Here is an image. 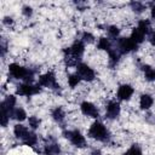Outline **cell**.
Instances as JSON below:
<instances>
[{
  "label": "cell",
  "mask_w": 155,
  "mask_h": 155,
  "mask_svg": "<svg viewBox=\"0 0 155 155\" xmlns=\"http://www.w3.org/2000/svg\"><path fill=\"white\" fill-rule=\"evenodd\" d=\"M145 34L142 31V30H139L137 27L136 28H133V30L131 31V39L137 44V45H140V44H143L144 42V40H145Z\"/></svg>",
  "instance_id": "obj_16"
},
{
  "label": "cell",
  "mask_w": 155,
  "mask_h": 155,
  "mask_svg": "<svg viewBox=\"0 0 155 155\" xmlns=\"http://www.w3.org/2000/svg\"><path fill=\"white\" fill-rule=\"evenodd\" d=\"M125 155H143V151H142V149H140L139 145L133 144V145H131V147L126 150Z\"/></svg>",
  "instance_id": "obj_26"
},
{
  "label": "cell",
  "mask_w": 155,
  "mask_h": 155,
  "mask_svg": "<svg viewBox=\"0 0 155 155\" xmlns=\"http://www.w3.org/2000/svg\"><path fill=\"white\" fill-rule=\"evenodd\" d=\"M80 110L81 113L87 116V117H92V119H97L99 116V111H98V108L92 103V102H88V101H84L81 104H80Z\"/></svg>",
  "instance_id": "obj_9"
},
{
  "label": "cell",
  "mask_w": 155,
  "mask_h": 155,
  "mask_svg": "<svg viewBox=\"0 0 155 155\" xmlns=\"http://www.w3.org/2000/svg\"><path fill=\"white\" fill-rule=\"evenodd\" d=\"M27 116H28L27 111L21 107H16L13 110H11V119H13V120H16L18 122H22V121L27 120L28 119Z\"/></svg>",
  "instance_id": "obj_13"
},
{
  "label": "cell",
  "mask_w": 155,
  "mask_h": 155,
  "mask_svg": "<svg viewBox=\"0 0 155 155\" xmlns=\"http://www.w3.org/2000/svg\"><path fill=\"white\" fill-rule=\"evenodd\" d=\"M22 13H23L24 17L29 18V17H31V15H33V8H31L30 6H23V8H22Z\"/></svg>",
  "instance_id": "obj_29"
},
{
  "label": "cell",
  "mask_w": 155,
  "mask_h": 155,
  "mask_svg": "<svg viewBox=\"0 0 155 155\" xmlns=\"http://www.w3.org/2000/svg\"><path fill=\"white\" fill-rule=\"evenodd\" d=\"M139 45H137L131 38H119L116 40V50L121 53V54H125V53H130L132 51H136L138 48Z\"/></svg>",
  "instance_id": "obj_6"
},
{
  "label": "cell",
  "mask_w": 155,
  "mask_h": 155,
  "mask_svg": "<svg viewBox=\"0 0 155 155\" xmlns=\"http://www.w3.org/2000/svg\"><path fill=\"white\" fill-rule=\"evenodd\" d=\"M143 73H144V79L148 82H154L155 81V68L150 65H143Z\"/></svg>",
  "instance_id": "obj_20"
},
{
  "label": "cell",
  "mask_w": 155,
  "mask_h": 155,
  "mask_svg": "<svg viewBox=\"0 0 155 155\" xmlns=\"http://www.w3.org/2000/svg\"><path fill=\"white\" fill-rule=\"evenodd\" d=\"M51 116H52V119H53L56 122L61 124V122H63V120L65 119V111L63 110L62 107H56V108L52 110Z\"/></svg>",
  "instance_id": "obj_19"
},
{
  "label": "cell",
  "mask_w": 155,
  "mask_h": 155,
  "mask_svg": "<svg viewBox=\"0 0 155 155\" xmlns=\"http://www.w3.org/2000/svg\"><path fill=\"white\" fill-rule=\"evenodd\" d=\"M148 41L151 46L155 47V30H151L149 34H148Z\"/></svg>",
  "instance_id": "obj_30"
},
{
  "label": "cell",
  "mask_w": 155,
  "mask_h": 155,
  "mask_svg": "<svg viewBox=\"0 0 155 155\" xmlns=\"http://www.w3.org/2000/svg\"><path fill=\"white\" fill-rule=\"evenodd\" d=\"M38 142H39L38 134H36L35 132L30 131V132L28 133V136L24 138V140H23V144H25V145H28V147H35V145L38 144Z\"/></svg>",
  "instance_id": "obj_22"
},
{
  "label": "cell",
  "mask_w": 155,
  "mask_h": 155,
  "mask_svg": "<svg viewBox=\"0 0 155 155\" xmlns=\"http://www.w3.org/2000/svg\"><path fill=\"white\" fill-rule=\"evenodd\" d=\"M38 85L40 87H46V88H58L59 85L57 82V78L56 74L53 71H46L44 74H41L38 78Z\"/></svg>",
  "instance_id": "obj_5"
},
{
  "label": "cell",
  "mask_w": 155,
  "mask_h": 155,
  "mask_svg": "<svg viewBox=\"0 0 155 155\" xmlns=\"http://www.w3.org/2000/svg\"><path fill=\"white\" fill-rule=\"evenodd\" d=\"M41 91V87L36 84H28V82H22L16 87V94L22 96V97H31L35 94H39Z\"/></svg>",
  "instance_id": "obj_4"
},
{
  "label": "cell",
  "mask_w": 155,
  "mask_h": 155,
  "mask_svg": "<svg viewBox=\"0 0 155 155\" xmlns=\"http://www.w3.org/2000/svg\"><path fill=\"white\" fill-rule=\"evenodd\" d=\"M121 113V107L117 101H109L105 107V117L113 120L116 119Z\"/></svg>",
  "instance_id": "obj_10"
},
{
  "label": "cell",
  "mask_w": 155,
  "mask_h": 155,
  "mask_svg": "<svg viewBox=\"0 0 155 155\" xmlns=\"http://www.w3.org/2000/svg\"><path fill=\"white\" fill-rule=\"evenodd\" d=\"M120 58H121V53L116 48H113L108 52V61H109L110 67H115L119 63Z\"/></svg>",
  "instance_id": "obj_18"
},
{
  "label": "cell",
  "mask_w": 155,
  "mask_h": 155,
  "mask_svg": "<svg viewBox=\"0 0 155 155\" xmlns=\"http://www.w3.org/2000/svg\"><path fill=\"white\" fill-rule=\"evenodd\" d=\"M150 16H151L153 19H155V5H153L151 8H150Z\"/></svg>",
  "instance_id": "obj_31"
},
{
  "label": "cell",
  "mask_w": 155,
  "mask_h": 155,
  "mask_svg": "<svg viewBox=\"0 0 155 155\" xmlns=\"http://www.w3.org/2000/svg\"><path fill=\"white\" fill-rule=\"evenodd\" d=\"M30 132V130L27 127V126H24V125H22V124H16L15 126H13V134H15V137L17 138V139H19V140H24V138L28 136V133Z\"/></svg>",
  "instance_id": "obj_11"
},
{
  "label": "cell",
  "mask_w": 155,
  "mask_h": 155,
  "mask_svg": "<svg viewBox=\"0 0 155 155\" xmlns=\"http://www.w3.org/2000/svg\"><path fill=\"white\" fill-rule=\"evenodd\" d=\"M154 104V98L149 93H143L139 97V108L142 110H149Z\"/></svg>",
  "instance_id": "obj_12"
},
{
  "label": "cell",
  "mask_w": 155,
  "mask_h": 155,
  "mask_svg": "<svg viewBox=\"0 0 155 155\" xmlns=\"http://www.w3.org/2000/svg\"><path fill=\"white\" fill-rule=\"evenodd\" d=\"M97 48L101 51H105V52H109L110 50H113V45H111L110 39L107 36H101L97 41Z\"/></svg>",
  "instance_id": "obj_14"
},
{
  "label": "cell",
  "mask_w": 155,
  "mask_h": 155,
  "mask_svg": "<svg viewBox=\"0 0 155 155\" xmlns=\"http://www.w3.org/2000/svg\"><path fill=\"white\" fill-rule=\"evenodd\" d=\"M0 122H1V126L2 127H6L8 124H10V120H11V111L8 109H6L5 107L0 105Z\"/></svg>",
  "instance_id": "obj_17"
},
{
  "label": "cell",
  "mask_w": 155,
  "mask_h": 155,
  "mask_svg": "<svg viewBox=\"0 0 155 155\" xmlns=\"http://www.w3.org/2000/svg\"><path fill=\"white\" fill-rule=\"evenodd\" d=\"M75 70H76V74L81 78V80L86 82H92L96 79V71L93 70V68H91L88 64L84 62H79L75 65Z\"/></svg>",
  "instance_id": "obj_3"
},
{
  "label": "cell",
  "mask_w": 155,
  "mask_h": 155,
  "mask_svg": "<svg viewBox=\"0 0 155 155\" xmlns=\"http://www.w3.org/2000/svg\"><path fill=\"white\" fill-rule=\"evenodd\" d=\"M16 104H17V97L15 94H7L5 97V99L1 102L0 105L5 107L6 109H8L11 111V110H13L16 108Z\"/></svg>",
  "instance_id": "obj_15"
},
{
  "label": "cell",
  "mask_w": 155,
  "mask_h": 155,
  "mask_svg": "<svg viewBox=\"0 0 155 155\" xmlns=\"http://www.w3.org/2000/svg\"><path fill=\"white\" fill-rule=\"evenodd\" d=\"M7 70H8V74L11 78H13L16 80H23V82L33 84L34 71L31 69L25 68V67L21 65L19 63H10Z\"/></svg>",
  "instance_id": "obj_1"
},
{
  "label": "cell",
  "mask_w": 155,
  "mask_h": 155,
  "mask_svg": "<svg viewBox=\"0 0 155 155\" xmlns=\"http://www.w3.org/2000/svg\"><path fill=\"white\" fill-rule=\"evenodd\" d=\"M137 28L139 30H142L145 35H148L151 31V24H150V22L148 19H140L138 22V24H137Z\"/></svg>",
  "instance_id": "obj_24"
},
{
  "label": "cell",
  "mask_w": 155,
  "mask_h": 155,
  "mask_svg": "<svg viewBox=\"0 0 155 155\" xmlns=\"http://www.w3.org/2000/svg\"><path fill=\"white\" fill-rule=\"evenodd\" d=\"M67 81H68V85H69L70 88H75L76 86L80 85V82H81L82 80H81V78H80L76 73H73V74H69V75H68Z\"/></svg>",
  "instance_id": "obj_23"
},
{
  "label": "cell",
  "mask_w": 155,
  "mask_h": 155,
  "mask_svg": "<svg viewBox=\"0 0 155 155\" xmlns=\"http://www.w3.org/2000/svg\"><path fill=\"white\" fill-rule=\"evenodd\" d=\"M107 33H108V38L113 39V40H117L120 36V28L117 25H109L107 28Z\"/></svg>",
  "instance_id": "obj_25"
},
{
  "label": "cell",
  "mask_w": 155,
  "mask_h": 155,
  "mask_svg": "<svg viewBox=\"0 0 155 155\" xmlns=\"http://www.w3.org/2000/svg\"><path fill=\"white\" fill-rule=\"evenodd\" d=\"M44 153L45 155H59L61 148L57 143H50L44 147Z\"/></svg>",
  "instance_id": "obj_21"
},
{
  "label": "cell",
  "mask_w": 155,
  "mask_h": 155,
  "mask_svg": "<svg viewBox=\"0 0 155 155\" xmlns=\"http://www.w3.org/2000/svg\"><path fill=\"white\" fill-rule=\"evenodd\" d=\"M65 137L76 148H84L86 145V138L79 130H71L65 132Z\"/></svg>",
  "instance_id": "obj_7"
},
{
  "label": "cell",
  "mask_w": 155,
  "mask_h": 155,
  "mask_svg": "<svg viewBox=\"0 0 155 155\" xmlns=\"http://www.w3.org/2000/svg\"><path fill=\"white\" fill-rule=\"evenodd\" d=\"M81 41L84 44H92L94 42V35L90 31H84L81 35Z\"/></svg>",
  "instance_id": "obj_28"
},
{
  "label": "cell",
  "mask_w": 155,
  "mask_h": 155,
  "mask_svg": "<svg viewBox=\"0 0 155 155\" xmlns=\"http://www.w3.org/2000/svg\"><path fill=\"white\" fill-rule=\"evenodd\" d=\"M40 124H41V121H40L39 117H36V116H29L28 117V125H29V127L31 130L39 128L40 127Z\"/></svg>",
  "instance_id": "obj_27"
},
{
  "label": "cell",
  "mask_w": 155,
  "mask_h": 155,
  "mask_svg": "<svg viewBox=\"0 0 155 155\" xmlns=\"http://www.w3.org/2000/svg\"><path fill=\"white\" fill-rule=\"evenodd\" d=\"M133 93H134V87L133 86H131L130 84H122L117 87L116 97L121 102H127L132 98Z\"/></svg>",
  "instance_id": "obj_8"
},
{
  "label": "cell",
  "mask_w": 155,
  "mask_h": 155,
  "mask_svg": "<svg viewBox=\"0 0 155 155\" xmlns=\"http://www.w3.org/2000/svg\"><path fill=\"white\" fill-rule=\"evenodd\" d=\"M87 134L90 138L96 139L98 142H107L109 139V131L107 126L101 121H94L87 131Z\"/></svg>",
  "instance_id": "obj_2"
},
{
  "label": "cell",
  "mask_w": 155,
  "mask_h": 155,
  "mask_svg": "<svg viewBox=\"0 0 155 155\" xmlns=\"http://www.w3.org/2000/svg\"><path fill=\"white\" fill-rule=\"evenodd\" d=\"M92 155H102V153H101L99 150H94V151L92 153Z\"/></svg>",
  "instance_id": "obj_32"
}]
</instances>
